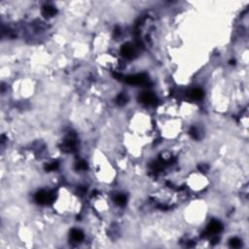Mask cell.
Wrapping results in <instances>:
<instances>
[{
    "label": "cell",
    "instance_id": "6da1fadb",
    "mask_svg": "<svg viewBox=\"0 0 249 249\" xmlns=\"http://www.w3.org/2000/svg\"><path fill=\"white\" fill-rule=\"evenodd\" d=\"M124 81L130 85H147L148 78L144 74H137L126 77L124 78Z\"/></svg>",
    "mask_w": 249,
    "mask_h": 249
},
{
    "label": "cell",
    "instance_id": "7a4b0ae2",
    "mask_svg": "<svg viewBox=\"0 0 249 249\" xmlns=\"http://www.w3.org/2000/svg\"><path fill=\"white\" fill-rule=\"evenodd\" d=\"M52 195L50 193H47L45 191H40L39 193H37L36 195V201H37L39 203H46L52 201Z\"/></svg>",
    "mask_w": 249,
    "mask_h": 249
},
{
    "label": "cell",
    "instance_id": "3957f363",
    "mask_svg": "<svg viewBox=\"0 0 249 249\" xmlns=\"http://www.w3.org/2000/svg\"><path fill=\"white\" fill-rule=\"evenodd\" d=\"M140 100L145 104H153V103H155L156 97L151 93H144L143 94H141Z\"/></svg>",
    "mask_w": 249,
    "mask_h": 249
},
{
    "label": "cell",
    "instance_id": "277c9868",
    "mask_svg": "<svg viewBox=\"0 0 249 249\" xmlns=\"http://www.w3.org/2000/svg\"><path fill=\"white\" fill-rule=\"evenodd\" d=\"M222 230V225L220 222L218 221H212L209 226H208V229H207V232L210 233H219Z\"/></svg>",
    "mask_w": 249,
    "mask_h": 249
},
{
    "label": "cell",
    "instance_id": "5b68a950",
    "mask_svg": "<svg viewBox=\"0 0 249 249\" xmlns=\"http://www.w3.org/2000/svg\"><path fill=\"white\" fill-rule=\"evenodd\" d=\"M122 54L126 57H133L134 55V49L129 44H127L122 48Z\"/></svg>",
    "mask_w": 249,
    "mask_h": 249
},
{
    "label": "cell",
    "instance_id": "8992f818",
    "mask_svg": "<svg viewBox=\"0 0 249 249\" xmlns=\"http://www.w3.org/2000/svg\"><path fill=\"white\" fill-rule=\"evenodd\" d=\"M84 238V235H83V233L78 230V229H73L71 231V238L74 240V241H80V240H82Z\"/></svg>",
    "mask_w": 249,
    "mask_h": 249
},
{
    "label": "cell",
    "instance_id": "52a82bcc",
    "mask_svg": "<svg viewBox=\"0 0 249 249\" xmlns=\"http://www.w3.org/2000/svg\"><path fill=\"white\" fill-rule=\"evenodd\" d=\"M42 13H43L44 16H46V17H52V16H55L56 15L57 10L52 6H46L43 8Z\"/></svg>",
    "mask_w": 249,
    "mask_h": 249
},
{
    "label": "cell",
    "instance_id": "ba28073f",
    "mask_svg": "<svg viewBox=\"0 0 249 249\" xmlns=\"http://www.w3.org/2000/svg\"><path fill=\"white\" fill-rule=\"evenodd\" d=\"M127 101H128V97H127V94H124V93H121L118 96V97H117L116 99V102H117V104L122 106V105H124L127 103Z\"/></svg>",
    "mask_w": 249,
    "mask_h": 249
},
{
    "label": "cell",
    "instance_id": "9c48e42d",
    "mask_svg": "<svg viewBox=\"0 0 249 249\" xmlns=\"http://www.w3.org/2000/svg\"><path fill=\"white\" fill-rule=\"evenodd\" d=\"M191 96H192L194 98H196V99H200V98L202 97L203 93H202V91H201V89H195V90L192 91Z\"/></svg>",
    "mask_w": 249,
    "mask_h": 249
},
{
    "label": "cell",
    "instance_id": "30bf717a",
    "mask_svg": "<svg viewBox=\"0 0 249 249\" xmlns=\"http://www.w3.org/2000/svg\"><path fill=\"white\" fill-rule=\"evenodd\" d=\"M115 201H116L117 204H119V206H124V203H126V201H127V197L123 195H119V196L116 197Z\"/></svg>",
    "mask_w": 249,
    "mask_h": 249
},
{
    "label": "cell",
    "instance_id": "8fae6325",
    "mask_svg": "<svg viewBox=\"0 0 249 249\" xmlns=\"http://www.w3.org/2000/svg\"><path fill=\"white\" fill-rule=\"evenodd\" d=\"M230 243H231V245H232L233 247L238 248V247H239V246H240V240H239L238 238H232V239H231Z\"/></svg>",
    "mask_w": 249,
    "mask_h": 249
},
{
    "label": "cell",
    "instance_id": "7c38bea8",
    "mask_svg": "<svg viewBox=\"0 0 249 249\" xmlns=\"http://www.w3.org/2000/svg\"><path fill=\"white\" fill-rule=\"evenodd\" d=\"M190 134H191L194 138H197L199 137V134H197V130L196 128H192L191 130H190Z\"/></svg>",
    "mask_w": 249,
    "mask_h": 249
},
{
    "label": "cell",
    "instance_id": "4fadbf2b",
    "mask_svg": "<svg viewBox=\"0 0 249 249\" xmlns=\"http://www.w3.org/2000/svg\"><path fill=\"white\" fill-rule=\"evenodd\" d=\"M77 167L79 168V170H86L87 168V165L85 162H80L77 165Z\"/></svg>",
    "mask_w": 249,
    "mask_h": 249
}]
</instances>
